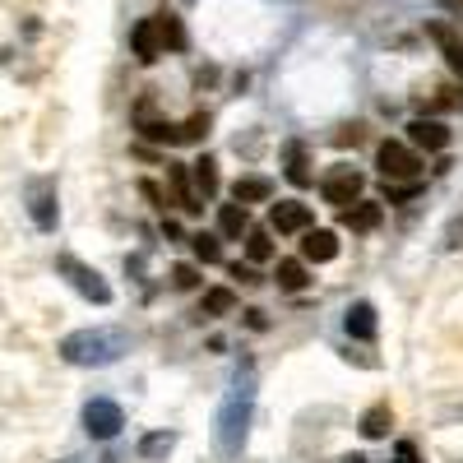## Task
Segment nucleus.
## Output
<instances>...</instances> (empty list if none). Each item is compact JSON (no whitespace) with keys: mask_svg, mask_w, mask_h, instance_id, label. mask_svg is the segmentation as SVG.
Listing matches in <instances>:
<instances>
[{"mask_svg":"<svg viewBox=\"0 0 463 463\" xmlns=\"http://www.w3.org/2000/svg\"><path fill=\"white\" fill-rule=\"evenodd\" d=\"M130 47H135V56H139L144 65H153L163 52H181V47H185V28H181L176 14H148V19L135 24Z\"/></svg>","mask_w":463,"mask_h":463,"instance_id":"1","label":"nucleus"},{"mask_svg":"<svg viewBox=\"0 0 463 463\" xmlns=\"http://www.w3.org/2000/svg\"><path fill=\"white\" fill-rule=\"evenodd\" d=\"M61 357L74 362V366H107V362L121 357V338H116V334H89V329L70 334L61 343Z\"/></svg>","mask_w":463,"mask_h":463,"instance_id":"2","label":"nucleus"},{"mask_svg":"<svg viewBox=\"0 0 463 463\" xmlns=\"http://www.w3.org/2000/svg\"><path fill=\"white\" fill-rule=\"evenodd\" d=\"M375 167L384 181H417L421 176V158H417V148L399 144V139H384L380 153H375Z\"/></svg>","mask_w":463,"mask_h":463,"instance_id":"3","label":"nucleus"},{"mask_svg":"<svg viewBox=\"0 0 463 463\" xmlns=\"http://www.w3.org/2000/svg\"><path fill=\"white\" fill-rule=\"evenodd\" d=\"M56 269H61V274H65V279H70L74 288H80V292H84L89 301H98V306H107V301H111V288L102 283V274H98V269H89L84 260H74V255H61V260H56Z\"/></svg>","mask_w":463,"mask_h":463,"instance_id":"4","label":"nucleus"},{"mask_svg":"<svg viewBox=\"0 0 463 463\" xmlns=\"http://www.w3.org/2000/svg\"><path fill=\"white\" fill-rule=\"evenodd\" d=\"M121 427H126V412L116 408L111 399H93V403L84 408V431H89L93 440H111V436H121Z\"/></svg>","mask_w":463,"mask_h":463,"instance_id":"5","label":"nucleus"},{"mask_svg":"<svg viewBox=\"0 0 463 463\" xmlns=\"http://www.w3.org/2000/svg\"><path fill=\"white\" fill-rule=\"evenodd\" d=\"M320 190H325V200H329V204L353 209V204L362 200V172H353V167H334V172L320 181Z\"/></svg>","mask_w":463,"mask_h":463,"instance_id":"6","label":"nucleus"},{"mask_svg":"<svg viewBox=\"0 0 463 463\" xmlns=\"http://www.w3.org/2000/svg\"><path fill=\"white\" fill-rule=\"evenodd\" d=\"M408 139H412V148L440 153V148L449 144V130H445L440 121H431V116H412V121H408Z\"/></svg>","mask_w":463,"mask_h":463,"instance_id":"7","label":"nucleus"},{"mask_svg":"<svg viewBox=\"0 0 463 463\" xmlns=\"http://www.w3.org/2000/svg\"><path fill=\"white\" fill-rule=\"evenodd\" d=\"M269 227L274 232H311V209L297 204V200H279L269 209Z\"/></svg>","mask_w":463,"mask_h":463,"instance_id":"8","label":"nucleus"},{"mask_svg":"<svg viewBox=\"0 0 463 463\" xmlns=\"http://www.w3.org/2000/svg\"><path fill=\"white\" fill-rule=\"evenodd\" d=\"M338 255V237L334 232H325V227H311L301 237V260H311V264H325V260H334Z\"/></svg>","mask_w":463,"mask_h":463,"instance_id":"9","label":"nucleus"},{"mask_svg":"<svg viewBox=\"0 0 463 463\" xmlns=\"http://www.w3.org/2000/svg\"><path fill=\"white\" fill-rule=\"evenodd\" d=\"M167 185H172V204H181L185 213H200L204 204H200V195H195V185H190V176H185V167L181 163H167Z\"/></svg>","mask_w":463,"mask_h":463,"instance_id":"10","label":"nucleus"},{"mask_svg":"<svg viewBox=\"0 0 463 463\" xmlns=\"http://www.w3.org/2000/svg\"><path fill=\"white\" fill-rule=\"evenodd\" d=\"M135 121H139V135H144V139H153V144H176V126L158 121V116H153V107H148V102H139Z\"/></svg>","mask_w":463,"mask_h":463,"instance_id":"11","label":"nucleus"},{"mask_svg":"<svg viewBox=\"0 0 463 463\" xmlns=\"http://www.w3.org/2000/svg\"><path fill=\"white\" fill-rule=\"evenodd\" d=\"M33 222L37 227H56V185L52 181L33 185Z\"/></svg>","mask_w":463,"mask_h":463,"instance_id":"12","label":"nucleus"},{"mask_svg":"<svg viewBox=\"0 0 463 463\" xmlns=\"http://www.w3.org/2000/svg\"><path fill=\"white\" fill-rule=\"evenodd\" d=\"M232 200H237V204H264V200H274V181L241 176L237 185H232Z\"/></svg>","mask_w":463,"mask_h":463,"instance_id":"13","label":"nucleus"},{"mask_svg":"<svg viewBox=\"0 0 463 463\" xmlns=\"http://www.w3.org/2000/svg\"><path fill=\"white\" fill-rule=\"evenodd\" d=\"M427 33L440 43V52H445V61H449V70H458L463 74V37L449 28V24H427Z\"/></svg>","mask_w":463,"mask_h":463,"instance_id":"14","label":"nucleus"},{"mask_svg":"<svg viewBox=\"0 0 463 463\" xmlns=\"http://www.w3.org/2000/svg\"><path fill=\"white\" fill-rule=\"evenodd\" d=\"M347 334L353 338H375V306L371 301H357V306H347Z\"/></svg>","mask_w":463,"mask_h":463,"instance_id":"15","label":"nucleus"},{"mask_svg":"<svg viewBox=\"0 0 463 463\" xmlns=\"http://www.w3.org/2000/svg\"><path fill=\"white\" fill-rule=\"evenodd\" d=\"M190 185H195L200 200H213V195H218V163L209 158V153L195 163V172H190Z\"/></svg>","mask_w":463,"mask_h":463,"instance_id":"16","label":"nucleus"},{"mask_svg":"<svg viewBox=\"0 0 463 463\" xmlns=\"http://www.w3.org/2000/svg\"><path fill=\"white\" fill-rule=\"evenodd\" d=\"M288 181H292V185H311V181H316L306 144H288Z\"/></svg>","mask_w":463,"mask_h":463,"instance_id":"17","label":"nucleus"},{"mask_svg":"<svg viewBox=\"0 0 463 463\" xmlns=\"http://www.w3.org/2000/svg\"><path fill=\"white\" fill-rule=\"evenodd\" d=\"M343 227H353V232H371V227H380V204L357 200L353 209H343Z\"/></svg>","mask_w":463,"mask_h":463,"instance_id":"18","label":"nucleus"},{"mask_svg":"<svg viewBox=\"0 0 463 463\" xmlns=\"http://www.w3.org/2000/svg\"><path fill=\"white\" fill-rule=\"evenodd\" d=\"M390 421H394L390 403L366 408V417H362V436H366V440H384V436H390Z\"/></svg>","mask_w":463,"mask_h":463,"instance_id":"19","label":"nucleus"},{"mask_svg":"<svg viewBox=\"0 0 463 463\" xmlns=\"http://www.w3.org/2000/svg\"><path fill=\"white\" fill-rule=\"evenodd\" d=\"M218 232H222V237H241V232H250L246 204H222L218 209Z\"/></svg>","mask_w":463,"mask_h":463,"instance_id":"20","label":"nucleus"},{"mask_svg":"<svg viewBox=\"0 0 463 463\" xmlns=\"http://www.w3.org/2000/svg\"><path fill=\"white\" fill-rule=\"evenodd\" d=\"M279 288L283 292H301L306 283H311V279H306V260H279Z\"/></svg>","mask_w":463,"mask_h":463,"instance_id":"21","label":"nucleus"},{"mask_svg":"<svg viewBox=\"0 0 463 463\" xmlns=\"http://www.w3.org/2000/svg\"><path fill=\"white\" fill-rule=\"evenodd\" d=\"M185 241H190V250H195L200 264H218L222 260V246H218L213 232H195V237H185Z\"/></svg>","mask_w":463,"mask_h":463,"instance_id":"22","label":"nucleus"},{"mask_svg":"<svg viewBox=\"0 0 463 463\" xmlns=\"http://www.w3.org/2000/svg\"><path fill=\"white\" fill-rule=\"evenodd\" d=\"M232 306H237V292L232 288H209L204 292V316H227Z\"/></svg>","mask_w":463,"mask_h":463,"instance_id":"23","label":"nucleus"},{"mask_svg":"<svg viewBox=\"0 0 463 463\" xmlns=\"http://www.w3.org/2000/svg\"><path fill=\"white\" fill-rule=\"evenodd\" d=\"M421 195V181H384V204H408Z\"/></svg>","mask_w":463,"mask_h":463,"instance_id":"24","label":"nucleus"},{"mask_svg":"<svg viewBox=\"0 0 463 463\" xmlns=\"http://www.w3.org/2000/svg\"><path fill=\"white\" fill-rule=\"evenodd\" d=\"M209 135V111H195V116H190V121L176 130V144H200Z\"/></svg>","mask_w":463,"mask_h":463,"instance_id":"25","label":"nucleus"},{"mask_svg":"<svg viewBox=\"0 0 463 463\" xmlns=\"http://www.w3.org/2000/svg\"><path fill=\"white\" fill-rule=\"evenodd\" d=\"M246 255H250L255 264L274 255V241H269V232H264V227H250V232H246Z\"/></svg>","mask_w":463,"mask_h":463,"instance_id":"26","label":"nucleus"},{"mask_svg":"<svg viewBox=\"0 0 463 463\" xmlns=\"http://www.w3.org/2000/svg\"><path fill=\"white\" fill-rule=\"evenodd\" d=\"M172 445H176V436H172V431H158V436H144L139 454H144V458H163V454H172Z\"/></svg>","mask_w":463,"mask_h":463,"instance_id":"27","label":"nucleus"},{"mask_svg":"<svg viewBox=\"0 0 463 463\" xmlns=\"http://www.w3.org/2000/svg\"><path fill=\"white\" fill-rule=\"evenodd\" d=\"M195 283H200V269H195V264H176V269H172V288L190 292Z\"/></svg>","mask_w":463,"mask_h":463,"instance_id":"28","label":"nucleus"},{"mask_svg":"<svg viewBox=\"0 0 463 463\" xmlns=\"http://www.w3.org/2000/svg\"><path fill=\"white\" fill-rule=\"evenodd\" d=\"M394 463H421V454H417V445H412V440H403V445L394 449Z\"/></svg>","mask_w":463,"mask_h":463,"instance_id":"29","label":"nucleus"},{"mask_svg":"<svg viewBox=\"0 0 463 463\" xmlns=\"http://www.w3.org/2000/svg\"><path fill=\"white\" fill-rule=\"evenodd\" d=\"M139 190H144V195H148V200H153V204H158V209H167V204H172V200H167V195H163V190H158V185H153V181H144V185H139Z\"/></svg>","mask_w":463,"mask_h":463,"instance_id":"30","label":"nucleus"},{"mask_svg":"<svg viewBox=\"0 0 463 463\" xmlns=\"http://www.w3.org/2000/svg\"><path fill=\"white\" fill-rule=\"evenodd\" d=\"M445 241H449L454 250H463V213H458V218L449 222V237H445Z\"/></svg>","mask_w":463,"mask_h":463,"instance_id":"31","label":"nucleus"},{"mask_svg":"<svg viewBox=\"0 0 463 463\" xmlns=\"http://www.w3.org/2000/svg\"><path fill=\"white\" fill-rule=\"evenodd\" d=\"M232 279H241V283H260V274L250 264H232Z\"/></svg>","mask_w":463,"mask_h":463,"instance_id":"32","label":"nucleus"},{"mask_svg":"<svg viewBox=\"0 0 463 463\" xmlns=\"http://www.w3.org/2000/svg\"><path fill=\"white\" fill-rule=\"evenodd\" d=\"M362 139V126H347V130H338V144H357Z\"/></svg>","mask_w":463,"mask_h":463,"instance_id":"33","label":"nucleus"},{"mask_svg":"<svg viewBox=\"0 0 463 463\" xmlns=\"http://www.w3.org/2000/svg\"><path fill=\"white\" fill-rule=\"evenodd\" d=\"M343 463H366V458H362V454H353V458H343Z\"/></svg>","mask_w":463,"mask_h":463,"instance_id":"34","label":"nucleus"},{"mask_svg":"<svg viewBox=\"0 0 463 463\" xmlns=\"http://www.w3.org/2000/svg\"><path fill=\"white\" fill-rule=\"evenodd\" d=\"M454 5H463V0H454Z\"/></svg>","mask_w":463,"mask_h":463,"instance_id":"35","label":"nucleus"}]
</instances>
